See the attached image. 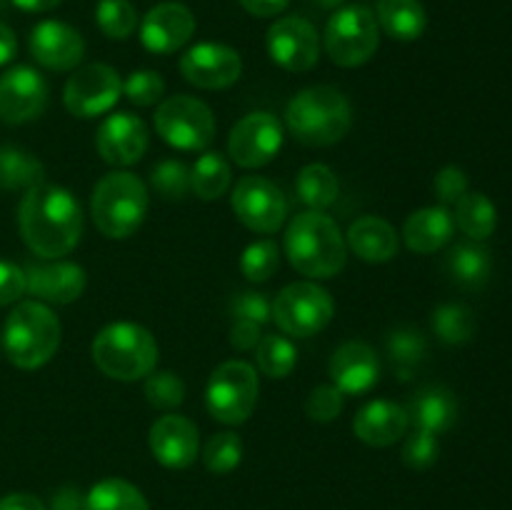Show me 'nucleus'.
<instances>
[{"label":"nucleus","mask_w":512,"mask_h":510,"mask_svg":"<svg viewBox=\"0 0 512 510\" xmlns=\"http://www.w3.org/2000/svg\"><path fill=\"white\" fill-rule=\"evenodd\" d=\"M433 333L448 345H463L475 335V318L460 303H445L433 310Z\"/></svg>","instance_id":"nucleus-36"},{"label":"nucleus","mask_w":512,"mask_h":510,"mask_svg":"<svg viewBox=\"0 0 512 510\" xmlns=\"http://www.w3.org/2000/svg\"><path fill=\"white\" fill-rule=\"evenodd\" d=\"M88 510H150L145 495L123 478H105L85 495Z\"/></svg>","instance_id":"nucleus-34"},{"label":"nucleus","mask_w":512,"mask_h":510,"mask_svg":"<svg viewBox=\"0 0 512 510\" xmlns=\"http://www.w3.org/2000/svg\"><path fill=\"white\" fill-rule=\"evenodd\" d=\"M45 168L28 150L5 145L0 148V188L3 190H28L43 183Z\"/></svg>","instance_id":"nucleus-31"},{"label":"nucleus","mask_w":512,"mask_h":510,"mask_svg":"<svg viewBox=\"0 0 512 510\" xmlns=\"http://www.w3.org/2000/svg\"><path fill=\"white\" fill-rule=\"evenodd\" d=\"M258 368L268 378H288L298 363V350L285 335H263L255 348Z\"/></svg>","instance_id":"nucleus-35"},{"label":"nucleus","mask_w":512,"mask_h":510,"mask_svg":"<svg viewBox=\"0 0 512 510\" xmlns=\"http://www.w3.org/2000/svg\"><path fill=\"white\" fill-rule=\"evenodd\" d=\"M325 53L340 68L368 63L380 45V25L365 5H343L325 25Z\"/></svg>","instance_id":"nucleus-7"},{"label":"nucleus","mask_w":512,"mask_h":510,"mask_svg":"<svg viewBox=\"0 0 512 510\" xmlns=\"http://www.w3.org/2000/svg\"><path fill=\"white\" fill-rule=\"evenodd\" d=\"M50 510H88L85 495L75 485H63L50 500Z\"/></svg>","instance_id":"nucleus-49"},{"label":"nucleus","mask_w":512,"mask_h":510,"mask_svg":"<svg viewBox=\"0 0 512 510\" xmlns=\"http://www.w3.org/2000/svg\"><path fill=\"white\" fill-rule=\"evenodd\" d=\"M150 183L165 200H183L190 193V168L180 160H163L150 173Z\"/></svg>","instance_id":"nucleus-41"},{"label":"nucleus","mask_w":512,"mask_h":510,"mask_svg":"<svg viewBox=\"0 0 512 510\" xmlns=\"http://www.w3.org/2000/svg\"><path fill=\"white\" fill-rule=\"evenodd\" d=\"M155 130L178 150H205L215 138V115L203 100L173 95L155 113Z\"/></svg>","instance_id":"nucleus-10"},{"label":"nucleus","mask_w":512,"mask_h":510,"mask_svg":"<svg viewBox=\"0 0 512 510\" xmlns=\"http://www.w3.org/2000/svg\"><path fill=\"white\" fill-rule=\"evenodd\" d=\"M233 210L245 228L270 235L283 228L288 218V200L273 180L263 175H245L233 190Z\"/></svg>","instance_id":"nucleus-12"},{"label":"nucleus","mask_w":512,"mask_h":510,"mask_svg":"<svg viewBox=\"0 0 512 510\" xmlns=\"http://www.w3.org/2000/svg\"><path fill=\"white\" fill-rule=\"evenodd\" d=\"M440 443L438 435L415 428L403 445V463L413 470H425L438 460Z\"/></svg>","instance_id":"nucleus-43"},{"label":"nucleus","mask_w":512,"mask_h":510,"mask_svg":"<svg viewBox=\"0 0 512 510\" xmlns=\"http://www.w3.org/2000/svg\"><path fill=\"white\" fill-rule=\"evenodd\" d=\"M408 425L410 418L403 405L393 400H373L358 410L353 420V433L373 448H388L408 433Z\"/></svg>","instance_id":"nucleus-23"},{"label":"nucleus","mask_w":512,"mask_h":510,"mask_svg":"<svg viewBox=\"0 0 512 510\" xmlns=\"http://www.w3.org/2000/svg\"><path fill=\"white\" fill-rule=\"evenodd\" d=\"M375 20L385 35L400 43L418 40L428 28V13L420 0H378Z\"/></svg>","instance_id":"nucleus-27"},{"label":"nucleus","mask_w":512,"mask_h":510,"mask_svg":"<svg viewBox=\"0 0 512 510\" xmlns=\"http://www.w3.org/2000/svg\"><path fill=\"white\" fill-rule=\"evenodd\" d=\"M295 193H298L300 203L308 205L310 210L330 208L340 193L338 175L323 163L305 165L298 173V180H295Z\"/></svg>","instance_id":"nucleus-29"},{"label":"nucleus","mask_w":512,"mask_h":510,"mask_svg":"<svg viewBox=\"0 0 512 510\" xmlns=\"http://www.w3.org/2000/svg\"><path fill=\"white\" fill-rule=\"evenodd\" d=\"M180 73L190 85L203 90H223L238 83L243 60L225 43H198L180 58Z\"/></svg>","instance_id":"nucleus-15"},{"label":"nucleus","mask_w":512,"mask_h":510,"mask_svg":"<svg viewBox=\"0 0 512 510\" xmlns=\"http://www.w3.org/2000/svg\"><path fill=\"white\" fill-rule=\"evenodd\" d=\"M48 105V83L30 65H15L0 75V120L20 125L43 115Z\"/></svg>","instance_id":"nucleus-16"},{"label":"nucleus","mask_w":512,"mask_h":510,"mask_svg":"<svg viewBox=\"0 0 512 510\" xmlns=\"http://www.w3.org/2000/svg\"><path fill=\"white\" fill-rule=\"evenodd\" d=\"M263 335V325L253 323V320H233V328H230V345L238 350H255Z\"/></svg>","instance_id":"nucleus-48"},{"label":"nucleus","mask_w":512,"mask_h":510,"mask_svg":"<svg viewBox=\"0 0 512 510\" xmlns=\"http://www.w3.org/2000/svg\"><path fill=\"white\" fill-rule=\"evenodd\" d=\"M455 225L468 235L470 240H485L493 235L498 225V210L483 193H465L455 203Z\"/></svg>","instance_id":"nucleus-33"},{"label":"nucleus","mask_w":512,"mask_h":510,"mask_svg":"<svg viewBox=\"0 0 512 510\" xmlns=\"http://www.w3.org/2000/svg\"><path fill=\"white\" fill-rule=\"evenodd\" d=\"M313 3L323 10H338V8H343L345 0H313Z\"/></svg>","instance_id":"nucleus-54"},{"label":"nucleus","mask_w":512,"mask_h":510,"mask_svg":"<svg viewBox=\"0 0 512 510\" xmlns=\"http://www.w3.org/2000/svg\"><path fill=\"white\" fill-rule=\"evenodd\" d=\"M123 93L133 105L148 108V105H155L163 100L165 80L155 70H135L123 83Z\"/></svg>","instance_id":"nucleus-42"},{"label":"nucleus","mask_w":512,"mask_h":510,"mask_svg":"<svg viewBox=\"0 0 512 510\" xmlns=\"http://www.w3.org/2000/svg\"><path fill=\"white\" fill-rule=\"evenodd\" d=\"M195 33V15L190 13L188 5L158 3L148 10V15L140 23V40L145 48L155 55H170L190 43Z\"/></svg>","instance_id":"nucleus-17"},{"label":"nucleus","mask_w":512,"mask_h":510,"mask_svg":"<svg viewBox=\"0 0 512 510\" xmlns=\"http://www.w3.org/2000/svg\"><path fill=\"white\" fill-rule=\"evenodd\" d=\"M268 53L280 68L290 73H305L315 68L320 58V35L303 15H285L268 28Z\"/></svg>","instance_id":"nucleus-14"},{"label":"nucleus","mask_w":512,"mask_h":510,"mask_svg":"<svg viewBox=\"0 0 512 510\" xmlns=\"http://www.w3.org/2000/svg\"><path fill=\"white\" fill-rule=\"evenodd\" d=\"M445 268H448L450 278L458 285H463V288H483L488 283L493 263H490L488 250L475 240V243L455 245L450 250Z\"/></svg>","instance_id":"nucleus-28"},{"label":"nucleus","mask_w":512,"mask_h":510,"mask_svg":"<svg viewBox=\"0 0 512 510\" xmlns=\"http://www.w3.org/2000/svg\"><path fill=\"white\" fill-rule=\"evenodd\" d=\"M18 228L38 258L58 260L80 243L83 208L70 190L38 183L25 190L20 200Z\"/></svg>","instance_id":"nucleus-1"},{"label":"nucleus","mask_w":512,"mask_h":510,"mask_svg":"<svg viewBox=\"0 0 512 510\" xmlns=\"http://www.w3.org/2000/svg\"><path fill=\"white\" fill-rule=\"evenodd\" d=\"M468 193V175L458 165H448L435 175V195L443 205H455Z\"/></svg>","instance_id":"nucleus-46"},{"label":"nucleus","mask_w":512,"mask_h":510,"mask_svg":"<svg viewBox=\"0 0 512 510\" xmlns=\"http://www.w3.org/2000/svg\"><path fill=\"white\" fill-rule=\"evenodd\" d=\"M150 450L165 468L185 470L195 463L200 450V435L193 420L185 415H163L150 428Z\"/></svg>","instance_id":"nucleus-21"},{"label":"nucleus","mask_w":512,"mask_h":510,"mask_svg":"<svg viewBox=\"0 0 512 510\" xmlns=\"http://www.w3.org/2000/svg\"><path fill=\"white\" fill-rule=\"evenodd\" d=\"M18 53V38L5 23H0V65H8Z\"/></svg>","instance_id":"nucleus-52"},{"label":"nucleus","mask_w":512,"mask_h":510,"mask_svg":"<svg viewBox=\"0 0 512 510\" xmlns=\"http://www.w3.org/2000/svg\"><path fill=\"white\" fill-rule=\"evenodd\" d=\"M328 373L343 395H365L380 380V360L363 340H348L330 355Z\"/></svg>","instance_id":"nucleus-22"},{"label":"nucleus","mask_w":512,"mask_h":510,"mask_svg":"<svg viewBox=\"0 0 512 510\" xmlns=\"http://www.w3.org/2000/svg\"><path fill=\"white\" fill-rule=\"evenodd\" d=\"M30 55L48 70H73L85 55V40L63 20H43L30 33Z\"/></svg>","instance_id":"nucleus-20"},{"label":"nucleus","mask_w":512,"mask_h":510,"mask_svg":"<svg viewBox=\"0 0 512 510\" xmlns=\"http://www.w3.org/2000/svg\"><path fill=\"white\" fill-rule=\"evenodd\" d=\"M455 220L443 205L415 210L403 225V238L413 253H435L453 240Z\"/></svg>","instance_id":"nucleus-25"},{"label":"nucleus","mask_w":512,"mask_h":510,"mask_svg":"<svg viewBox=\"0 0 512 510\" xmlns=\"http://www.w3.org/2000/svg\"><path fill=\"white\" fill-rule=\"evenodd\" d=\"M385 353H388L390 363L398 368V378L408 380L428 355V340L418 328H408V325L393 328L385 335Z\"/></svg>","instance_id":"nucleus-30"},{"label":"nucleus","mask_w":512,"mask_h":510,"mask_svg":"<svg viewBox=\"0 0 512 510\" xmlns=\"http://www.w3.org/2000/svg\"><path fill=\"white\" fill-rule=\"evenodd\" d=\"M280 268V248L275 240H255L240 258V270L250 283H265Z\"/></svg>","instance_id":"nucleus-38"},{"label":"nucleus","mask_w":512,"mask_h":510,"mask_svg":"<svg viewBox=\"0 0 512 510\" xmlns=\"http://www.w3.org/2000/svg\"><path fill=\"white\" fill-rule=\"evenodd\" d=\"M63 0H13L15 8L25 10V13H45V10H53Z\"/></svg>","instance_id":"nucleus-53"},{"label":"nucleus","mask_w":512,"mask_h":510,"mask_svg":"<svg viewBox=\"0 0 512 510\" xmlns=\"http://www.w3.org/2000/svg\"><path fill=\"white\" fill-rule=\"evenodd\" d=\"M230 315H233V320H253V323L265 325L273 318V303L265 293L243 290L230 300Z\"/></svg>","instance_id":"nucleus-44"},{"label":"nucleus","mask_w":512,"mask_h":510,"mask_svg":"<svg viewBox=\"0 0 512 510\" xmlns=\"http://www.w3.org/2000/svg\"><path fill=\"white\" fill-rule=\"evenodd\" d=\"M95 20L98 28L113 40L130 38L140 25L138 10L130 0H100L95 8Z\"/></svg>","instance_id":"nucleus-37"},{"label":"nucleus","mask_w":512,"mask_h":510,"mask_svg":"<svg viewBox=\"0 0 512 510\" xmlns=\"http://www.w3.org/2000/svg\"><path fill=\"white\" fill-rule=\"evenodd\" d=\"M285 125L295 140L310 148L340 143L353 125L348 98L330 85H313L295 95L285 110Z\"/></svg>","instance_id":"nucleus-3"},{"label":"nucleus","mask_w":512,"mask_h":510,"mask_svg":"<svg viewBox=\"0 0 512 510\" xmlns=\"http://www.w3.org/2000/svg\"><path fill=\"white\" fill-rule=\"evenodd\" d=\"M25 293L35 295L40 303L68 305L83 295L85 270L78 263L68 260H48V263H28L25 265Z\"/></svg>","instance_id":"nucleus-18"},{"label":"nucleus","mask_w":512,"mask_h":510,"mask_svg":"<svg viewBox=\"0 0 512 510\" xmlns=\"http://www.w3.org/2000/svg\"><path fill=\"white\" fill-rule=\"evenodd\" d=\"M25 295V270L10 260H0V305L18 303Z\"/></svg>","instance_id":"nucleus-47"},{"label":"nucleus","mask_w":512,"mask_h":510,"mask_svg":"<svg viewBox=\"0 0 512 510\" xmlns=\"http://www.w3.org/2000/svg\"><path fill=\"white\" fill-rule=\"evenodd\" d=\"M0 510H45V505L30 493H10L0 498Z\"/></svg>","instance_id":"nucleus-51"},{"label":"nucleus","mask_w":512,"mask_h":510,"mask_svg":"<svg viewBox=\"0 0 512 510\" xmlns=\"http://www.w3.org/2000/svg\"><path fill=\"white\" fill-rule=\"evenodd\" d=\"M150 195L138 175L120 170L98 180L90 198L93 223L105 238L125 240L135 235L148 215Z\"/></svg>","instance_id":"nucleus-5"},{"label":"nucleus","mask_w":512,"mask_h":510,"mask_svg":"<svg viewBox=\"0 0 512 510\" xmlns=\"http://www.w3.org/2000/svg\"><path fill=\"white\" fill-rule=\"evenodd\" d=\"M150 143L148 125L133 113L108 115L95 135V145L105 163L135 165L145 155Z\"/></svg>","instance_id":"nucleus-19"},{"label":"nucleus","mask_w":512,"mask_h":510,"mask_svg":"<svg viewBox=\"0 0 512 510\" xmlns=\"http://www.w3.org/2000/svg\"><path fill=\"white\" fill-rule=\"evenodd\" d=\"M243 460V440L235 433H218L205 443L203 463L210 473L225 475L235 470Z\"/></svg>","instance_id":"nucleus-39"},{"label":"nucleus","mask_w":512,"mask_h":510,"mask_svg":"<svg viewBox=\"0 0 512 510\" xmlns=\"http://www.w3.org/2000/svg\"><path fill=\"white\" fill-rule=\"evenodd\" d=\"M335 305L325 288H320L313 280H300L290 283L275 295L273 320L285 335L293 338H310L328 328L333 320Z\"/></svg>","instance_id":"nucleus-9"},{"label":"nucleus","mask_w":512,"mask_h":510,"mask_svg":"<svg viewBox=\"0 0 512 510\" xmlns=\"http://www.w3.org/2000/svg\"><path fill=\"white\" fill-rule=\"evenodd\" d=\"M345 243L365 263H388L398 255V233L378 215H363L355 220L348 228Z\"/></svg>","instance_id":"nucleus-24"},{"label":"nucleus","mask_w":512,"mask_h":510,"mask_svg":"<svg viewBox=\"0 0 512 510\" xmlns=\"http://www.w3.org/2000/svg\"><path fill=\"white\" fill-rule=\"evenodd\" d=\"M60 320L40 300H23L10 310L3 328V348L20 370L43 368L60 348Z\"/></svg>","instance_id":"nucleus-4"},{"label":"nucleus","mask_w":512,"mask_h":510,"mask_svg":"<svg viewBox=\"0 0 512 510\" xmlns=\"http://www.w3.org/2000/svg\"><path fill=\"white\" fill-rule=\"evenodd\" d=\"M283 148V123L273 113H250L235 123L228 155L240 168H263Z\"/></svg>","instance_id":"nucleus-13"},{"label":"nucleus","mask_w":512,"mask_h":510,"mask_svg":"<svg viewBox=\"0 0 512 510\" xmlns=\"http://www.w3.org/2000/svg\"><path fill=\"white\" fill-rule=\"evenodd\" d=\"M230 180H233V173H230L228 158L213 150L200 155L190 168V190H195L200 200H218L220 195L228 193Z\"/></svg>","instance_id":"nucleus-32"},{"label":"nucleus","mask_w":512,"mask_h":510,"mask_svg":"<svg viewBox=\"0 0 512 510\" xmlns=\"http://www.w3.org/2000/svg\"><path fill=\"white\" fill-rule=\"evenodd\" d=\"M123 95L118 70L105 63H90L75 70L63 90V103L75 118H98L108 113Z\"/></svg>","instance_id":"nucleus-11"},{"label":"nucleus","mask_w":512,"mask_h":510,"mask_svg":"<svg viewBox=\"0 0 512 510\" xmlns=\"http://www.w3.org/2000/svg\"><path fill=\"white\" fill-rule=\"evenodd\" d=\"M258 375L245 360H228L213 370L205 388V405L218 423L240 425L258 405Z\"/></svg>","instance_id":"nucleus-8"},{"label":"nucleus","mask_w":512,"mask_h":510,"mask_svg":"<svg viewBox=\"0 0 512 510\" xmlns=\"http://www.w3.org/2000/svg\"><path fill=\"white\" fill-rule=\"evenodd\" d=\"M240 5L255 18H275L288 10L290 0H240Z\"/></svg>","instance_id":"nucleus-50"},{"label":"nucleus","mask_w":512,"mask_h":510,"mask_svg":"<svg viewBox=\"0 0 512 510\" xmlns=\"http://www.w3.org/2000/svg\"><path fill=\"white\" fill-rule=\"evenodd\" d=\"M145 398H148V403L158 410L180 408L185 400L183 378L170 373V370H160V373L153 370V373L145 378Z\"/></svg>","instance_id":"nucleus-40"},{"label":"nucleus","mask_w":512,"mask_h":510,"mask_svg":"<svg viewBox=\"0 0 512 510\" xmlns=\"http://www.w3.org/2000/svg\"><path fill=\"white\" fill-rule=\"evenodd\" d=\"M160 358V350L150 330L143 325L128 323H110L95 335L93 340V360L100 373L113 380H133L148 378L155 370Z\"/></svg>","instance_id":"nucleus-6"},{"label":"nucleus","mask_w":512,"mask_h":510,"mask_svg":"<svg viewBox=\"0 0 512 510\" xmlns=\"http://www.w3.org/2000/svg\"><path fill=\"white\" fill-rule=\"evenodd\" d=\"M285 255L300 275L325 280L345 268L348 243L330 215L323 210H305L295 215L285 230Z\"/></svg>","instance_id":"nucleus-2"},{"label":"nucleus","mask_w":512,"mask_h":510,"mask_svg":"<svg viewBox=\"0 0 512 510\" xmlns=\"http://www.w3.org/2000/svg\"><path fill=\"white\" fill-rule=\"evenodd\" d=\"M345 395L340 393L335 385H318L313 393L308 395V403H305V410L313 420L318 423H330V420L338 418L343 413Z\"/></svg>","instance_id":"nucleus-45"},{"label":"nucleus","mask_w":512,"mask_h":510,"mask_svg":"<svg viewBox=\"0 0 512 510\" xmlns=\"http://www.w3.org/2000/svg\"><path fill=\"white\" fill-rule=\"evenodd\" d=\"M405 410L415 428L435 435L450 430L458 420V400H455L453 390L443 388V385H428V388L418 390Z\"/></svg>","instance_id":"nucleus-26"}]
</instances>
